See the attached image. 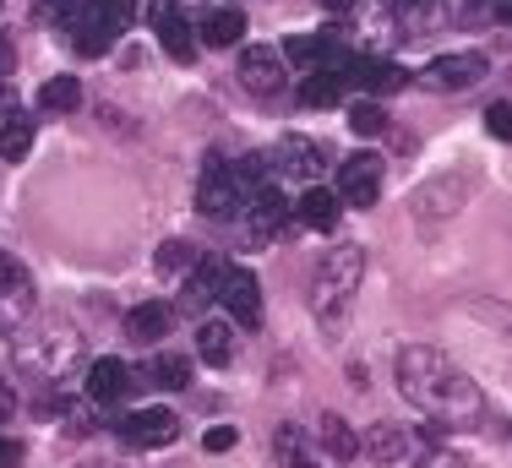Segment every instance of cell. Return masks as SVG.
<instances>
[{
  "label": "cell",
  "instance_id": "30",
  "mask_svg": "<svg viewBox=\"0 0 512 468\" xmlns=\"http://www.w3.org/2000/svg\"><path fill=\"white\" fill-rule=\"evenodd\" d=\"M28 147H33V120L28 115H11L6 126H0V158L17 164V158H28Z\"/></svg>",
  "mask_w": 512,
  "mask_h": 468
},
{
  "label": "cell",
  "instance_id": "11",
  "mask_svg": "<svg viewBox=\"0 0 512 468\" xmlns=\"http://www.w3.org/2000/svg\"><path fill=\"white\" fill-rule=\"evenodd\" d=\"M218 300L229 305V316H235L240 327H262V283H256V273H246V267L235 273V267H229Z\"/></svg>",
  "mask_w": 512,
  "mask_h": 468
},
{
  "label": "cell",
  "instance_id": "29",
  "mask_svg": "<svg viewBox=\"0 0 512 468\" xmlns=\"http://www.w3.org/2000/svg\"><path fill=\"white\" fill-rule=\"evenodd\" d=\"M148 381H153V387H164V392L191 387V360H180V354H158V360L148 365Z\"/></svg>",
  "mask_w": 512,
  "mask_h": 468
},
{
  "label": "cell",
  "instance_id": "41",
  "mask_svg": "<svg viewBox=\"0 0 512 468\" xmlns=\"http://www.w3.org/2000/svg\"><path fill=\"white\" fill-rule=\"evenodd\" d=\"M11 66H17V55H11V39L0 33V77H11Z\"/></svg>",
  "mask_w": 512,
  "mask_h": 468
},
{
  "label": "cell",
  "instance_id": "14",
  "mask_svg": "<svg viewBox=\"0 0 512 468\" xmlns=\"http://www.w3.org/2000/svg\"><path fill=\"white\" fill-rule=\"evenodd\" d=\"M131 387H137V371H131L126 360H93V371H88V398L93 403H120Z\"/></svg>",
  "mask_w": 512,
  "mask_h": 468
},
{
  "label": "cell",
  "instance_id": "18",
  "mask_svg": "<svg viewBox=\"0 0 512 468\" xmlns=\"http://www.w3.org/2000/svg\"><path fill=\"white\" fill-rule=\"evenodd\" d=\"M278 55H284V66H295V71H316V66L333 60V33H300V39H289Z\"/></svg>",
  "mask_w": 512,
  "mask_h": 468
},
{
  "label": "cell",
  "instance_id": "32",
  "mask_svg": "<svg viewBox=\"0 0 512 468\" xmlns=\"http://www.w3.org/2000/svg\"><path fill=\"white\" fill-rule=\"evenodd\" d=\"M382 126H387V115H382V104H376V98H365V104L349 109V131H355V137H376Z\"/></svg>",
  "mask_w": 512,
  "mask_h": 468
},
{
  "label": "cell",
  "instance_id": "13",
  "mask_svg": "<svg viewBox=\"0 0 512 468\" xmlns=\"http://www.w3.org/2000/svg\"><path fill=\"white\" fill-rule=\"evenodd\" d=\"M344 82H360V88H371V93H398V88H409V71L398 66V60L365 55V60H349Z\"/></svg>",
  "mask_w": 512,
  "mask_h": 468
},
{
  "label": "cell",
  "instance_id": "34",
  "mask_svg": "<svg viewBox=\"0 0 512 468\" xmlns=\"http://www.w3.org/2000/svg\"><path fill=\"white\" fill-rule=\"evenodd\" d=\"M485 131H491L496 142H512V104H507V98L485 109Z\"/></svg>",
  "mask_w": 512,
  "mask_h": 468
},
{
  "label": "cell",
  "instance_id": "26",
  "mask_svg": "<svg viewBox=\"0 0 512 468\" xmlns=\"http://www.w3.org/2000/svg\"><path fill=\"white\" fill-rule=\"evenodd\" d=\"M77 104H82V82L77 77H50L39 88V109H50V115H71Z\"/></svg>",
  "mask_w": 512,
  "mask_h": 468
},
{
  "label": "cell",
  "instance_id": "45",
  "mask_svg": "<svg viewBox=\"0 0 512 468\" xmlns=\"http://www.w3.org/2000/svg\"><path fill=\"white\" fill-rule=\"evenodd\" d=\"M463 6H474V0H463Z\"/></svg>",
  "mask_w": 512,
  "mask_h": 468
},
{
  "label": "cell",
  "instance_id": "24",
  "mask_svg": "<svg viewBox=\"0 0 512 468\" xmlns=\"http://www.w3.org/2000/svg\"><path fill=\"white\" fill-rule=\"evenodd\" d=\"M197 349L207 365H229V354H235V327L229 322H197Z\"/></svg>",
  "mask_w": 512,
  "mask_h": 468
},
{
  "label": "cell",
  "instance_id": "2",
  "mask_svg": "<svg viewBox=\"0 0 512 468\" xmlns=\"http://www.w3.org/2000/svg\"><path fill=\"white\" fill-rule=\"evenodd\" d=\"M360 278H365V245H355V240L333 245V251L322 256V267H316V278H311V311H316V322L333 327L338 316L349 311Z\"/></svg>",
  "mask_w": 512,
  "mask_h": 468
},
{
  "label": "cell",
  "instance_id": "19",
  "mask_svg": "<svg viewBox=\"0 0 512 468\" xmlns=\"http://www.w3.org/2000/svg\"><path fill=\"white\" fill-rule=\"evenodd\" d=\"M344 71L338 66H316V71H306V82H300V104H311V109H333L338 98H344Z\"/></svg>",
  "mask_w": 512,
  "mask_h": 468
},
{
  "label": "cell",
  "instance_id": "15",
  "mask_svg": "<svg viewBox=\"0 0 512 468\" xmlns=\"http://www.w3.org/2000/svg\"><path fill=\"white\" fill-rule=\"evenodd\" d=\"M295 213H300V224H306V229H316V234H333V229H338V218H344V202H338L333 191L311 186V191L295 202Z\"/></svg>",
  "mask_w": 512,
  "mask_h": 468
},
{
  "label": "cell",
  "instance_id": "25",
  "mask_svg": "<svg viewBox=\"0 0 512 468\" xmlns=\"http://www.w3.org/2000/svg\"><path fill=\"white\" fill-rule=\"evenodd\" d=\"M360 447L371 452V463H404L409 458V436H404V430H393V425H376Z\"/></svg>",
  "mask_w": 512,
  "mask_h": 468
},
{
  "label": "cell",
  "instance_id": "22",
  "mask_svg": "<svg viewBox=\"0 0 512 468\" xmlns=\"http://www.w3.org/2000/svg\"><path fill=\"white\" fill-rule=\"evenodd\" d=\"M316 436H322V452L333 463H355V452H360V436L349 430L338 414H322V425H316Z\"/></svg>",
  "mask_w": 512,
  "mask_h": 468
},
{
  "label": "cell",
  "instance_id": "44",
  "mask_svg": "<svg viewBox=\"0 0 512 468\" xmlns=\"http://www.w3.org/2000/svg\"><path fill=\"white\" fill-rule=\"evenodd\" d=\"M0 338H6V316H0Z\"/></svg>",
  "mask_w": 512,
  "mask_h": 468
},
{
  "label": "cell",
  "instance_id": "21",
  "mask_svg": "<svg viewBox=\"0 0 512 468\" xmlns=\"http://www.w3.org/2000/svg\"><path fill=\"white\" fill-rule=\"evenodd\" d=\"M169 322H175V311L158 305V300H148V305H137V311L126 316V338L131 343H158L169 332Z\"/></svg>",
  "mask_w": 512,
  "mask_h": 468
},
{
  "label": "cell",
  "instance_id": "8",
  "mask_svg": "<svg viewBox=\"0 0 512 468\" xmlns=\"http://www.w3.org/2000/svg\"><path fill=\"white\" fill-rule=\"evenodd\" d=\"M382 196V158L376 153H349L338 164V202L349 207H376Z\"/></svg>",
  "mask_w": 512,
  "mask_h": 468
},
{
  "label": "cell",
  "instance_id": "42",
  "mask_svg": "<svg viewBox=\"0 0 512 468\" xmlns=\"http://www.w3.org/2000/svg\"><path fill=\"white\" fill-rule=\"evenodd\" d=\"M496 17H502L507 28H512V0H496Z\"/></svg>",
  "mask_w": 512,
  "mask_h": 468
},
{
  "label": "cell",
  "instance_id": "38",
  "mask_svg": "<svg viewBox=\"0 0 512 468\" xmlns=\"http://www.w3.org/2000/svg\"><path fill=\"white\" fill-rule=\"evenodd\" d=\"M11 414H17V387H11L6 376H0V425H6Z\"/></svg>",
  "mask_w": 512,
  "mask_h": 468
},
{
  "label": "cell",
  "instance_id": "7",
  "mask_svg": "<svg viewBox=\"0 0 512 468\" xmlns=\"http://www.w3.org/2000/svg\"><path fill=\"white\" fill-rule=\"evenodd\" d=\"M267 164L284 169L289 180H322L333 158H327V147H322V142H311V137H300V131H289V137L278 142L273 153H267Z\"/></svg>",
  "mask_w": 512,
  "mask_h": 468
},
{
  "label": "cell",
  "instance_id": "33",
  "mask_svg": "<svg viewBox=\"0 0 512 468\" xmlns=\"http://www.w3.org/2000/svg\"><path fill=\"white\" fill-rule=\"evenodd\" d=\"M197 262V251H191L186 240H169L164 251H158V267H164V273H180V267H191Z\"/></svg>",
  "mask_w": 512,
  "mask_h": 468
},
{
  "label": "cell",
  "instance_id": "17",
  "mask_svg": "<svg viewBox=\"0 0 512 468\" xmlns=\"http://www.w3.org/2000/svg\"><path fill=\"white\" fill-rule=\"evenodd\" d=\"M458 202H463V180H431V186H420L414 191V218H447V213H458Z\"/></svg>",
  "mask_w": 512,
  "mask_h": 468
},
{
  "label": "cell",
  "instance_id": "16",
  "mask_svg": "<svg viewBox=\"0 0 512 468\" xmlns=\"http://www.w3.org/2000/svg\"><path fill=\"white\" fill-rule=\"evenodd\" d=\"M115 39H120V33L109 28V17L99 11V0H93V6L82 11V22L71 28V44H77V55H88V60H93V55H104V49L115 44Z\"/></svg>",
  "mask_w": 512,
  "mask_h": 468
},
{
  "label": "cell",
  "instance_id": "6",
  "mask_svg": "<svg viewBox=\"0 0 512 468\" xmlns=\"http://www.w3.org/2000/svg\"><path fill=\"white\" fill-rule=\"evenodd\" d=\"M197 213L218 218V224H229V218L240 213V186H235V175H229L224 158H207V164H202V180H197Z\"/></svg>",
  "mask_w": 512,
  "mask_h": 468
},
{
  "label": "cell",
  "instance_id": "28",
  "mask_svg": "<svg viewBox=\"0 0 512 468\" xmlns=\"http://www.w3.org/2000/svg\"><path fill=\"white\" fill-rule=\"evenodd\" d=\"M88 6L93 0H39V6H33V22H44V28H77Z\"/></svg>",
  "mask_w": 512,
  "mask_h": 468
},
{
  "label": "cell",
  "instance_id": "3",
  "mask_svg": "<svg viewBox=\"0 0 512 468\" xmlns=\"http://www.w3.org/2000/svg\"><path fill=\"white\" fill-rule=\"evenodd\" d=\"M77 349H82V338H77L71 327H44V332H28V338L17 343V365H22L28 376H44V381H50V376L66 371Z\"/></svg>",
  "mask_w": 512,
  "mask_h": 468
},
{
  "label": "cell",
  "instance_id": "10",
  "mask_svg": "<svg viewBox=\"0 0 512 468\" xmlns=\"http://www.w3.org/2000/svg\"><path fill=\"white\" fill-rule=\"evenodd\" d=\"M224 278H229V267L218 262V256H197V262H191V273H186V289H180V311L202 322V311L218 300Z\"/></svg>",
  "mask_w": 512,
  "mask_h": 468
},
{
  "label": "cell",
  "instance_id": "39",
  "mask_svg": "<svg viewBox=\"0 0 512 468\" xmlns=\"http://www.w3.org/2000/svg\"><path fill=\"white\" fill-rule=\"evenodd\" d=\"M0 468H22V441L0 436Z\"/></svg>",
  "mask_w": 512,
  "mask_h": 468
},
{
  "label": "cell",
  "instance_id": "27",
  "mask_svg": "<svg viewBox=\"0 0 512 468\" xmlns=\"http://www.w3.org/2000/svg\"><path fill=\"white\" fill-rule=\"evenodd\" d=\"M153 33H158V44H164L175 60H197V39H191V22H180V17H158V22H153Z\"/></svg>",
  "mask_w": 512,
  "mask_h": 468
},
{
  "label": "cell",
  "instance_id": "40",
  "mask_svg": "<svg viewBox=\"0 0 512 468\" xmlns=\"http://www.w3.org/2000/svg\"><path fill=\"white\" fill-rule=\"evenodd\" d=\"M404 17H425V11H436V0H393Z\"/></svg>",
  "mask_w": 512,
  "mask_h": 468
},
{
  "label": "cell",
  "instance_id": "23",
  "mask_svg": "<svg viewBox=\"0 0 512 468\" xmlns=\"http://www.w3.org/2000/svg\"><path fill=\"white\" fill-rule=\"evenodd\" d=\"M0 305H17V311L33 305V278L17 256H0Z\"/></svg>",
  "mask_w": 512,
  "mask_h": 468
},
{
  "label": "cell",
  "instance_id": "4",
  "mask_svg": "<svg viewBox=\"0 0 512 468\" xmlns=\"http://www.w3.org/2000/svg\"><path fill=\"white\" fill-rule=\"evenodd\" d=\"M485 77H491V60H485L480 49H469V55H436L431 66L420 71V88H431V93H469V88H480Z\"/></svg>",
  "mask_w": 512,
  "mask_h": 468
},
{
  "label": "cell",
  "instance_id": "36",
  "mask_svg": "<svg viewBox=\"0 0 512 468\" xmlns=\"http://www.w3.org/2000/svg\"><path fill=\"white\" fill-rule=\"evenodd\" d=\"M414 468H463L458 452H447V447H420V463Z\"/></svg>",
  "mask_w": 512,
  "mask_h": 468
},
{
  "label": "cell",
  "instance_id": "12",
  "mask_svg": "<svg viewBox=\"0 0 512 468\" xmlns=\"http://www.w3.org/2000/svg\"><path fill=\"white\" fill-rule=\"evenodd\" d=\"M120 436H126L131 447H169V441L180 436V414H169V409L126 414V420H120Z\"/></svg>",
  "mask_w": 512,
  "mask_h": 468
},
{
  "label": "cell",
  "instance_id": "20",
  "mask_svg": "<svg viewBox=\"0 0 512 468\" xmlns=\"http://www.w3.org/2000/svg\"><path fill=\"white\" fill-rule=\"evenodd\" d=\"M197 33H202V44H213V49H229V44H240V39H246V11H235V6H224V11H207V17L197 22Z\"/></svg>",
  "mask_w": 512,
  "mask_h": 468
},
{
  "label": "cell",
  "instance_id": "31",
  "mask_svg": "<svg viewBox=\"0 0 512 468\" xmlns=\"http://www.w3.org/2000/svg\"><path fill=\"white\" fill-rule=\"evenodd\" d=\"M273 458H278V468H316V458L306 452V441H300V430H278L273 436Z\"/></svg>",
  "mask_w": 512,
  "mask_h": 468
},
{
  "label": "cell",
  "instance_id": "43",
  "mask_svg": "<svg viewBox=\"0 0 512 468\" xmlns=\"http://www.w3.org/2000/svg\"><path fill=\"white\" fill-rule=\"evenodd\" d=\"M322 6H327V11H349L355 0H322Z\"/></svg>",
  "mask_w": 512,
  "mask_h": 468
},
{
  "label": "cell",
  "instance_id": "35",
  "mask_svg": "<svg viewBox=\"0 0 512 468\" xmlns=\"http://www.w3.org/2000/svg\"><path fill=\"white\" fill-rule=\"evenodd\" d=\"M99 11L109 17V28H115V33H126L131 17H137V0H99Z\"/></svg>",
  "mask_w": 512,
  "mask_h": 468
},
{
  "label": "cell",
  "instance_id": "9",
  "mask_svg": "<svg viewBox=\"0 0 512 468\" xmlns=\"http://www.w3.org/2000/svg\"><path fill=\"white\" fill-rule=\"evenodd\" d=\"M284 224H289L284 191H278V186H262V191L246 202V240H251V245H273Z\"/></svg>",
  "mask_w": 512,
  "mask_h": 468
},
{
  "label": "cell",
  "instance_id": "1",
  "mask_svg": "<svg viewBox=\"0 0 512 468\" xmlns=\"http://www.w3.org/2000/svg\"><path fill=\"white\" fill-rule=\"evenodd\" d=\"M398 392L420 414H431L436 425H453V430L480 425V414H485V392L474 387V376H463L431 343H409L398 354Z\"/></svg>",
  "mask_w": 512,
  "mask_h": 468
},
{
  "label": "cell",
  "instance_id": "37",
  "mask_svg": "<svg viewBox=\"0 0 512 468\" xmlns=\"http://www.w3.org/2000/svg\"><path fill=\"white\" fill-rule=\"evenodd\" d=\"M229 447H235V430H229V425L207 430V452H229Z\"/></svg>",
  "mask_w": 512,
  "mask_h": 468
},
{
  "label": "cell",
  "instance_id": "5",
  "mask_svg": "<svg viewBox=\"0 0 512 468\" xmlns=\"http://www.w3.org/2000/svg\"><path fill=\"white\" fill-rule=\"evenodd\" d=\"M235 77H240V88H246V93H256V98H273V93H284L289 71H284V55H278L273 44H246V49H240Z\"/></svg>",
  "mask_w": 512,
  "mask_h": 468
}]
</instances>
